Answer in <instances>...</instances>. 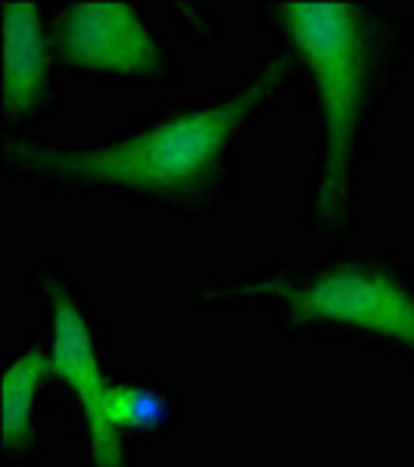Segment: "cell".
<instances>
[{
    "label": "cell",
    "instance_id": "obj_8",
    "mask_svg": "<svg viewBox=\"0 0 414 467\" xmlns=\"http://www.w3.org/2000/svg\"><path fill=\"white\" fill-rule=\"evenodd\" d=\"M107 420L131 446H169L184 424V389L162 371L116 368L107 393Z\"/></svg>",
    "mask_w": 414,
    "mask_h": 467
},
{
    "label": "cell",
    "instance_id": "obj_4",
    "mask_svg": "<svg viewBox=\"0 0 414 467\" xmlns=\"http://www.w3.org/2000/svg\"><path fill=\"white\" fill-rule=\"evenodd\" d=\"M19 287L32 299L47 343L78 467H144V449L122 440L107 420V393L116 358L112 334L97 293L63 255L37 253L22 265Z\"/></svg>",
    "mask_w": 414,
    "mask_h": 467
},
{
    "label": "cell",
    "instance_id": "obj_5",
    "mask_svg": "<svg viewBox=\"0 0 414 467\" xmlns=\"http://www.w3.org/2000/svg\"><path fill=\"white\" fill-rule=\"evenodd\" d=\"M66 72L103 94H162L184 81L181 57L150 10L128 0H69L47 10Z\"/></svg>",
    "mask_w": 414,
    "mask_h": 467
},
{
    "label": "cell",
    "instance_id": "obj_6",
    "mask_svg": "<svg viewBox=\"0 0 414 467\" xmlns=\"http://www.w3.org/2000/svg\"><path fill=\"white\" fill-rule=\"evenodd\" d=\"M4 28V81H0V112L4 138L50 134L69 119L66 69L50 41L47 13L35 0H10L0 10Z\"/></svg>",
    "mask_w": 414,
    "mask_h": 467
},
{
    "label": "cell",
    "instance_id": "obj_3",
    "mask_svg": "<svg viewBox=\"0 0 414 467\" xmlns=\"http://www.w3.org/2000/svg\"><path fill=\"white\" fill-rule=\"evenodd\" d=\"M202 318H262L274 346L352 349L414 380V259L396 244L274 250L243 268L206 271L187 287Z\"/></svg>",
    "mask_w": 414,
    "mask_h": 467
},
{
    "label": "cell",
    "instance_id": "obj_1",
    "mask_svg": "<svg viewBox=\"0 0 414 467\" xmlns=\"http://www.w3.org/2000/svg\"><path fill=\"white\" fill-rule=\"evenodd\" d=\"M293 94L290 59L268 47L224 85L162 97L90 138H4V178L37 200L119 202L202 228L243 197L246 147Z\"/></svg>",
    "mask_w": 414,
    "mask_h": 467
},
{
    "label": "cell",
    "instance_id": "obj_2",
    "mask_svg": "<svg viewBox=\"0 0 414 467\" xmlns=\"http://www.w3.org/2000/svg\"><path fill=\"white\" fill-rule=\"evenodd\" d=\"M255 22L290 59L312 134L299 228L318 244L356 240L380 119L414 59V16L387 0H262Z\"/></svg>",
    "mask_w": 414,
    "mask_h": 467
},
{
    "label": "cell",
    "instance_id": "obj_7",
    "mask_svg": "<svg viewBox=\"0 0 414 467\" xmlns=\"http://www.w3.org/2000/svg\"><path fill=\"white\" fill-rule=\"evenodd\" d=\"M63 409L41 330L4 346L0 424L4 467H47L57 451V411Z\"/></svg>",
    "mask_w": 414,
    "mask_h": 467
}]
</instances>
